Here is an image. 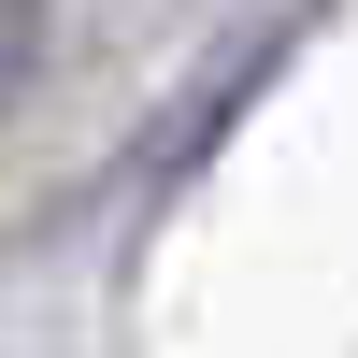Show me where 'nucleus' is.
Listing matches in <instances>:
<instances>
[{
    "mask_svg": "<svg viewBox=\"0 0 358 358\" xmlns=\"http://www.w3.org/2000/svg\"><path fill=\"white\" fill-rule=\"evenodd\" d=\"M43 72V0H0V101Z\"/></svg>",
    "mask_w": 358,
    "mask_h": 358,
    "instance_id": "1",
    "label": "nucleus"
}]
</instances>
